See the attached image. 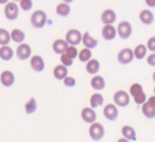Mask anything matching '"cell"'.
Masks as SVG:
<instances>
[{
    "label": "cell",
    "instance_id": "74e56055",
    "mask_svg": "<svg viewBox=\"0 0 155 142\" xmlns=\"http://www.w3.org/2000/svg\"><path fill=\"white\" fill-rule=\"evenodd\" d=\"M147 63H148L150 66L155 67V52H151V55L147 56Z\"/></svg>",
    "mask_w": 155,
    "mask_h": 142
},
{
    "label": "cell",
    "instance_id": "52a82bcc",
    "mask_svg": "<svg viewBox=\"0 0 155 142\" xmlns=\"http://www.w3.org/2000/svg\"><path fill=\"white\" fill-rule=\"evenodd\" d=\"M117 33L122 40H128V38L132 36V25L128 22V21H122V22L118 23Z\"/></svg>",
    "mask_w": 155,
    "mask_h": 142
},
{
    "label": "cell",
    "instance_id": "d6986e66",
    "mask_svg": "<svg viewBox=\"0 0 155 142\" xmlns=\"http://www.w3.org/2000/svg\"><path fill=\"white\" fill-rule=\"evenodd\" d=\"M91 86H92V89H95V90H97V92H100V90H103L106 87V81H104V78H103L102 75H94L92 77V79H91Z\"/></svg>",
    "mask_w": 155,
    "mask_h": 142
},
{
    "label": "cell",
    "instance_id": "8d00e7d4",
    "mask_svg": "<svg viewBox=\"0 0 155 142\" xmlns=\"http://www.w3.org/2000/svg\"><path fill=\"white\" fill-rule=\"evenodd\" d=\"M147 48H148V51H151V52H155V36L151 38H148V41H147Z\"/></svg>",
    "mask_w": 155,
    "mask_h": 142
},
{
    "label": "cell",
    "instance_id": "60d3db41",
    "mask_svg": "<svg viewBox=\"0 0 155 142\" xmlns=\"http://www.w3.org/2000/svg\"><path fill=\"white\" fill-rule=\"evenodd\" d=\"M117 142H130V141H129V139H126V138H124V137H122V138H120Z\"/></svg>",
    "mask_w": 155,
    "mask_h": 142
},
{
    "label": "cell",
    "instance_id": "4316f807",
    "mask_svg": "<svg viewBox=\"0 0 155 142\" xmlns=\"http://www.w3.org/2000/svg\"><path fill=\"white\" fill-rule=\"evenodd\" d=\"M11 40L17 44H22L25 41V33L21 29H14L11 30Z\"/></svg>",
    "mask_w": 155,
    "mask_h": 142
},
{
    "label": "cell",
    "instance_id": "7c38bea8",
    "mask_svg": "<svg viewBox=\"0 0 155 142\" xmlns=\"http://www.w3.org/2000/svg\"><path fill=\"white\" fill-rule=\"evenodd\" d=\"M115 19H117V14L111 8L104 10L102 12V15H100V21H102L103 25H113L115 22Z\"/></svg>",
    "mask_w": 155,
    "mask_h": 142
},
{
    "label": "cell",
    "instance_id": "f6af8a7d",
    "mask_svg": "<svg viewBox=\"0 0 155 142\" xmlns=\"http://www.w3.org/2000/svg\"><path fill=\"white\" fill-rule=\"evenodd\" d=\"M12 2H15V3H19L21 0H12Z\"/></svg>",
    "mask_w": 155,
    "mask_h": 142
},
{
    "label": "cell",
    "instance_id": "ba28073f",
    "mask_svg": "<svg viewBox=\"0 0 155 142\" xmlns=\"http://www.w3.org/2000/svg\"><path fill=\"white\" fill-rule=\"evenodd\" d=\"M117 59H118V63L120 64H129L135 59L133 49H130V48H124V49H121L117 55Z\"/></svg>",
    "mask_w": 155,
    "mask_h": 142
},
{
    "label": "cell",
    "instance_id": "9c48e42d",
    "mask_svg": "<svg viewBox=\"0 0 155 142\" xmlns=\"http://www.w3.org/2000/svg\"><path fill=\"white\" fill-rule=\"evenodd\" d=\"M103 115H104V118L107 120L113 122V120H115L118 118V107L115 104L104 105V108H103Z\"/></svg>",
    "mask_w": 155,
    "mask_h": 142
},
{
    "label": "cell",
    "instance_id": "3957f363",
    "mask_svg": "<svg viewBox=\"0 0 155 142\" xmlns=\"http://www.w3.org/2000/svg\"><path fill=\"white\" fill-rule=\"evenodd\" d=\"M15 55H17V58L19 60H28V59L32 58V48L26 43L18 44L17 49H15Z\"/></svg>",
    "mask_w": 155,
    "mask_h": 142
},
{
    "label": "cell",
    "instance_id": "2e32d148",
    "mask_svg": "<svg viewBox=\"0 0 155 142\" xmlns=\"http://www.w3.org/2000/svg\"><path fill=\"white\" fill-rule=\"evenodd\" d=\"M85 70H87L88 74H91V75H96V74L99 73V70H100L99 60H96V59H94V58H92L91 60H88L87 63H85Z\"/></svg>",
    "mask_w": 155,
    "mask_h": 142
},
{
    "label": "cell",
    "instance_id": "e0dca14e",
    "mask_svg": "<svg viewBox=\"0 0 155 142\" xmlns=\"http://www.w3.org/2000/svg\"><path fill=\"white\" fill-rule=\"evenodd\" d=\"M68 68L69 67H66V66H63V64H58V66H55L54 67V77H55L56 79H59V81H63L66 77L69 75V71H68Z\"/></svg>",
    "mask_w": 155,
    "mask_h": 142
},
{
    "label": "cell",
    "instance_id": "603a6c76",
    "mask_svg": "<svg viewBox=\"0 0 155 142\" xmlns=\"http://www.w3.org/2000/svg\"><path fill=\"white\" fill-rule=\"evenodd\" d=\"M70 11H71V8H70V6H69V3H64V2L59 3L58 6H56V8H55V12H56V14H58L59 17H63V18L69 17Z\"/></svg>",
    "mask_w": 155,
    "mask_h": 142
},
{
    "label": "cell",
    "instance_id": "484cf974",
    "mask_svg": "<svg viewBox=\"0 0 155 142\" xmlns=\"http://www.w3.org/2000/svg\"><path fill=\"white\" fill-rule=\"evenodd\" d=\"M89 104H91L92 108H97V107H102L104 104V97L100 94V93H94L89 99Z\"/></svg>",
    "mask_w": 155,
    "mask_h": 142
},
{
    "label": "cell",
    "instance_id": "7a4b0ae2",
    "mask_svg": "<svg viewBox=\"0 0 155 142\" xmlns=\"http://www.w3.org/2000/svg\"><path fill=\"white\" fill-rule=\"evenodd\" d=\"M4 15L7 19L15 21L19 15V4H17L15 2H8L7 4H4Z\"/></svg>",
    "mask_w": 155,
    "mask_h": 142
},
{
    "label": "cell",
    "instance_id": "44dd1931",
    "mask_svg": "<svg viewBox=\"0 0 155 142\" xmlns=\"http://www.w3.org/2000/svg\"><path fill=\"white\" fill-rule=\"evenodd\" d=\"M14 56V51L8 45H0V59L4 62H8Z\"/></svg>",
    "mask_w": 155,
    "mask_h": 142
},
{
    "label": "cell",
    "instance_id": "7402d4cb",
    "mask_svg": "<svg viewBox=\"0 0 155 142\" xmlns=\"http://www.w3.org/2000/svg\"><path fill=\"white\" fill-rule=\"evenodd\" d=\"M147 51H148V48H147V45H144V44H139V45H136L135 49H133L135 59L141 60V59L147 58Z\"/></svg>",
    "mask_w": 155,
    "mask_h": 142
},
{
    "label": "cell",
    "instance_id": "9a60e30c",
    "mask_svg": "<svg viewBox=\"0 0 155 142\" xmlns=\"http://www.w3.org/2000/svg\"><path fill=\"white\" fill-rule=\"evenodd\" d=\"M68 46H69L68 41L63 40V38H58V40H55L52 44V51L55 53H58V55H62V53L66 52Z\"/></svg>",
    "mask_w": 155,
    "mask_h": 142
},
{
    "label": "cell",
    "instance_id": "836d02e7",
    "mask_svg": "<svg viewBox=\"0 0 155 142\" xmlns=\"http://www.w3.org/2000/svg\"><path fill=\"white\" fill-rule=\"evenodd\" d=\"M66 55H69L71 59H76L78 56V51H77L76 45H69L68 49H66Z\"/></svg>",
    "mask_w": 155,
    "mask_h": 142
},
{
    "label": "cell",
    "instance_id": "83f0119b",
    "mask_svg": "<svg viewBox=\"0 0 155 142\" xmlns=\"http://www.w3.org/2000/svg\"><path fill=\"white\" fill-rule=\"evenodd\" d=\"M92 59V51L89 49V48H85L84 49L78 51V60L82 62V63H87L88 60H91Z\"/></svg>",
    "mask_w": 155,
    "mask_h": 142
},
{
    "label": "cell",
    "instance_id": "cb8c5ba5",
    "mask_svg": "<svg viewBox=\"0 0 155 142\" xmlns=\"http://www.w3.org/2000/svg\"><path fill=\"white\" fill-rule=\"evenodd\" d=\"M141 112L146 116L147 119H154L155 118V107L151 105L148 101H146L143 105H141Z\"/></svg>",
    "mask_w": 155,
    "mask_h": 142
},
{
    "label": "cell",
    "instance_id": "f1b7e54d",
    "mask_svg": "<svg viewBox=\"0 0 155 142\" xmlns=\"http://www.w3.org/2000/svg\"><path fill=\"white\" fill-rule=\"evenodd\" d=\"M10 41H11V33L0 27V45H8Z\"/></svg>",
    "mask_w": 155,
    "mask_h": 142
},
{
    "label": "cell",
    "instance_id": "f546056e",
    "mask_svg": "<svg viewBox=\"0 0 155 142\" xmlns=\"http://www.w3.org/2000/svg\"><path fill=\"white\" fill-rule=\"evenodd\" d=\"M36 109H37V101H36V99H30L29 101L25 104V112L33 113V112H36Z\"/></svg>",
    "mask_w": 155,
    "mask_h": 142
},
{
    "label": "cell",
    "instance_id": "d6a6232c",
    "mask_svg": "<svg viewBox=\"0 0 155 142\" xmlns=\"http://www.w3.org/2000/svg\"><path fill=\"white\" fill-rule=\"evenodd\" d=\"M59 56H61V63L63 64V66L70 67L71 64H73V59H71L69 55H66V52L62 53V55H59Z\"/></svg>",
    "mask_w": 155,
    "mask_h": 142
},
{
    "label": "cell",
    "instance_id": "f35d334b",
    "mask_svg": "<svg viewBox=\"0 0 155 142\" xmlns=\"http://www.w3.org/2000/svg\"><path fill=\"white\" fill-rule=\"evenodd\" d=\"M146 2V4L150 7V8H154L155 7V0H144Z\"/></svg>",
    "mask_w": 155,
    "mask_h": 142
},
{
    "label": "cell",
    "instance_id": "4dcf8cb0",
    "mask_svg": "<svg viewBox=\"0 0 155 142\" xmlns=\"http://www.w3.org/2000/svg\"><path fill=\"white\" fill-rule=\"evenodd\" d=\"M141 92H144V90H143V86H141L140 84H132L130 87H129V94H130L132 97L137 96L139 93H141Z\"/></svg>",
    "mask_w": 155,
    "mask_h": 142
},
{
    "label": "cell",
    "instance_id": "d4e9b609",
    "mask_svg": "<svg viewBox=\"0 0 155 142\" xmlns=\"http://www.w3.org/2000/svg\"><path fill=\"white\" fill-rule=\"evenodd\" d=\"M121 133H122V137L126 139H129V141H136V131L135 128L132 127V126H122V128H121Z\"/></svg>",
    "mask_w": 155,
    "mask_h": 142
},
{
    "label": "cell",
    "instance_id": "277c9868",
    "mask_svg": "<svg viewBox=\"0 0 155 142\" xmlns=\"http://www.w3.org/2000/svg\"><path fill=\"white\" fill-rule=\"evenodd\" d=\"M88 133H89V137H91L94 141H100V139L104 137V127H103V125H100V123H97V122L91 123Z\"/></svg>",
    "mask_w": 155,
    "mask_h": 142
},
{
    "label": "cell",
    "instance_id": "7bdbcfd3",
    "mask_svg": "<svg viewBox=\"0 0 155 142\" xmlns=\"http://www.w3.org/2000/svg\"><path fill=\"white\" fill-rule=\"evenodd\" d=\"M62 2H64V3H69V4H70L73 0H62Z\"/></svg>",
    "mask_w": 155,
    "mask_h": 142
},
{
    "label": "cell",
    "instance_id": "6da1fadb",
    "mask_svg": "<svg viewBox=\"0 0 155 142\" xmlns=\"http://www.w3.org/2000/svg\"><path fill=\"white\" fill-rule=\"evenodd\" d=\"M30 23L32 26L36 29H41L44 27V25L47 23V14L43 10H36L33 11V14L30 15Z\"/></svg>",
    "mask_w": 155,
    "mask_h": 142
},
{
    "label": "cell",
    "instance_id": "8992f818",
    "mask_svg": "<svg viewBox=\"0 0 155 142\" xmlns=\"http://www.w3.org/2000/svg\"><path fill=\"white\" fill-rule=\"evenodd\" d=\"M64 40L69 43V45H78L80 43H82V33L78 29H70L68 30Z\"/></svg>",
    "mask_w": 155,
    "mask_h": 142
},
{
    "label": "cell",
    "instance_id": "30bf717a",
    "mask_svg": "<svg viewBox=\"0 0 155 142\" xmlns=\"http://www.w3.org/2000/svg\"><path fill=\"white\" fill-rule=\"evenodd\" d=\"M81 118H82V120H84L85 123H88V125L95 123V122H96V112H95V108H92V107L82 108Z\"/></svg>",
    "mask_w": 155,
    "mask_h": 142
},
{
    "label": "cell",
    "instance_id": "4fadbf2b",
    "mask_svg": "<svg viewBox=\"0 0 155 142\" xmlns=\"http://www.w3.org/2000/svg\"><path fill=\"white\" fill-rule=\"evenodd\" d=\"M117 36H118L117 27H115L114 25H104V26H103V29H102V37L104 38V40L111 41V40H114Z\"/></svg>",
    "mask_w": 155,
    "mask_h": 142
},
{
    "label": "cell",
    "instance_id": "5b68a950",
    "mask_svg": "<svg viewBox=\"0 0 155 142\" xmlns=\"http://www.w3.org/2000/svg\"><path fill=\"white\" fill-rule=\"evenodd\" d=\"M113 100H114V104L117 105V107H126V105L129 104V101H130V94L129 93H126L125 90H117V92L114 93V97H113Z\"/></svg>",
    "mask_w": 155,
    "mask_h": 142
},
{
    "label": "cell",
    "instance_id": "e575fe53",
    "mask_svg": "<svg viewBox=\"0 0 155 142\" xmlns=\"http://www.w3.org/2000/svg\"><path fill=\"white\" fill-rule=\"evenodd\" d=\"M147 99H148V97L146 96V93H144V92L139 93L137 96H135V97H133V100H135V103H136V104H140V105H143L144 103L147 101Z\"/></svg>",
    "mask_w": 155,
    "mask_h": 142
},
{
    "label": "cell",
    "instance_id": "bcb514c9",
    "mask_svg": "<svg viewBox=\"0 0 155 142\" xmlns=\"http://www.w3.org/2000/svg\"><path fill=\"white\" fill-rule=\"evenodd\" d=\"M154 94H155V87H154Z\"/></svg>",
    "mask_w": 155,
    "mask_h": 142
},
{
    "label": "cell",
    "instance_id": "d590c367",
    "mask_svg": "<svg viewBox=\"0 0 155 142\" xmlns=\"http://www.w3.org/2000/svg\"><path fill=\"white\" fill-rule=\"evenodd\" d=\"M63 84H64V86H68V87H73V86H76V78H74V77L68 75L66 78L63 79Z\"/></svg>",
    "mask_w": 155,
    "mask_h": 142
},
{
    "label": "cell",
    "instance_id": "8fae6325",
    "mask_svg": "<svg viewBox=\"0 0 155 142\" xmlns=\"http://www.w3.org/2000/svg\"><path fill=\"white\" fill-rule=\"evenodd\" d=\"M30 67H32L33 71L36 73H41L44 68H45V63H44V59L40 55H33L30 58Z\"/></svg>",
    "mask_w": 155,
    "mask_h": 142
},
{
    "label": "cell",
    "instance_id": "ee69618b",
    "mask_svg": "<svg viewBox=\"0 0 155 142\" xmlns=\"http://www.w3.org/2000/svg\"><path fill=\"white\" fill-rule=\"evenodd\" d=\"M152 81L155 82V71H154V74H152Z\"/></svg>",
    "mask_w": 155,
    "mask_h": 142
},
{
    "label": "cell",
    "instance_id": "1f68e13d",
    "mask_svg": "<svg viewBox=\"0 0 155 142\" xmlns=\"http://www.w3.org/2000/svg\"><path fill=\"white\" fill-rule=\"evenodd\" d=\"M18 4H19V8L22 11H29L33 7V0H21Z\"/></svg>",
    "mask_w": 155,
    "mask_h": 142
},
{
    "label": "cell",
    "instance_id": "ac0fdd59",
    "mask_svg": "<svg viewBox=\"0 0 155 142\" xmlns=\"http://www.w3.org/2000/svg\"><path fill=\"white\" fill-rule=\"evenodd\" d=\"M139 18H140V22L143 23V25H151L152 22H154V12L151 11V10H141L140 14H139Z\"/></svg>",
    "mask_w": 155,
    "mask_h": 142
},
{
    "label": "cell",
    "instance_id": "ffe728a7",
    "mask_svg": "<svg viewBox=\"0 0 155 142\" xmlns=\"http://www.w3.org/2000/svg\"><path fill=\"white\" fill-rule=\"evenodd\" d=\"M82 44H84L85 48H89V49H94L97 46V40L94 38L88 32L82 33Z\"/></svg>",
    "mask_w": 155,
    "mask_h": 142
},
{
    "label": "cell",
    "instance_id": "ab89813d",
    "mask_svg": "<svg viewBox=\"0 0 155 142\" xmlns=\"http://www.w3.org/2000/svg\"><path fill=\"white\" fill-rule=\"evenodd\" d=\"M147 101H148L151 105H154V107H155V94H154V96H151V97H148V99H147Z\"/></svg>",
    "mask_w": 155,
    "mask_h": 142
},
{
    "label": "cell",
    "instance_id": "b9f144b4",
    "mask_svg": "<svg viewBox=\"0 0 155 142\" xmlns=\"http://www.w3.org/2000/svg\"><path fill=\"white\" fill-rule=\"evenodd\" d=\"M10 0H0V4H7Z\"/></svg>",
    "mask_w": 155,
    "mask_h": 142
},
{
    "label": "cell",
    "instance_id": "5bb4252c",
    "mask_svg": "<svg viewBox=\"0 0 155 142\" xmlns=\"http://www.w3.org/2000/svg\"><path fill=\"white\" fill-rule=\"evenodd\" d=\"M0 82H2V85L6 87H10L14 85L15 82V75L11 73V71H8V70H4L3 73L0 74Z\"/></svg>",
    "mask_w": 155,
    "mask_h": 142
}]
</instances>
